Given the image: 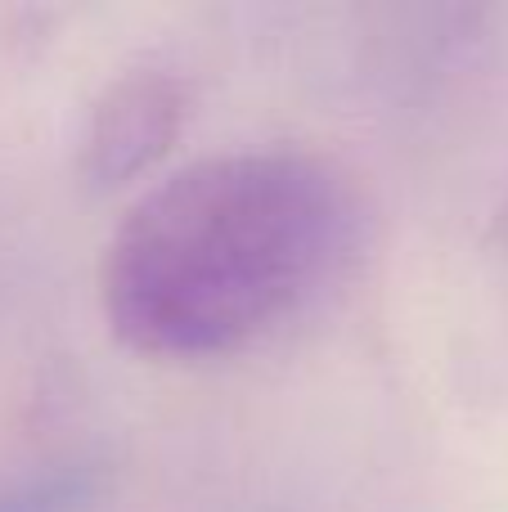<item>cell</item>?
<instances>
[{
    "label": "cell",
    "mask_w": 508,
    "mask_h": 512,
    "mask_svg": "<svg viewBox=\"0 0 508 512\" xmlns=\"http://www.w3.org/2000/svg\"><path fill=\"white\" fill-rule=\"evenodd\" d=\"M360 194L302 149L203 158L153 185L104 256V315L144 355H225L302 315L351 265Z\"/></svg>",
    "instance_id": "6da1fadb"
},
{
    "label": "cell",
    "mask_w": 508,
    "mask_h": 512,
    "mask_svg": "<svg viewBox=\"0 0 508 512\" xmlns=\"http://www.w3.org/2000/svg\"><path fill=\"white\" fill-rule=\"evenodd\" d=\"M185 81L171 68H131L99 95L81 144V171L95 185H122L162 158L185 122Z\"/></svg>",
    "instance_id": "7a4b0ae2"
},
{
    "label": "cell",
    "mask_w": 508,
    "mask_h": 512,
    "mask_svg": "<svg viewBox=\"0 0 508 512\" xmlns=\"http://www.w3.org/2000/svg\"><path fill=\"white\" fill-rule=\"evenodd\" d=\"M104 477L90 463H50L41 472L0 481V512H99Z\"/></svg>",
    "instance_id": "3957f363"
}]
</instances>
